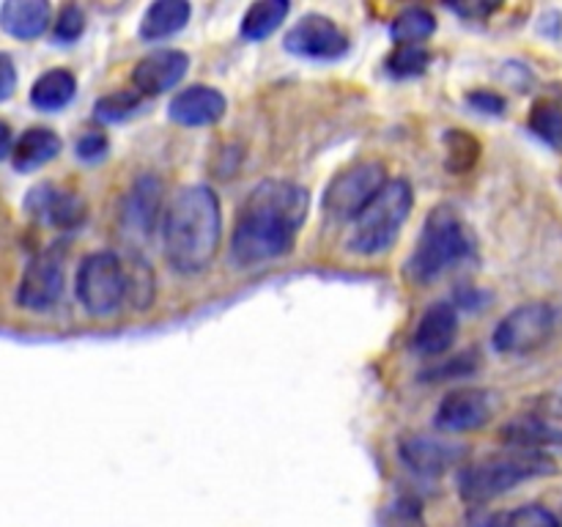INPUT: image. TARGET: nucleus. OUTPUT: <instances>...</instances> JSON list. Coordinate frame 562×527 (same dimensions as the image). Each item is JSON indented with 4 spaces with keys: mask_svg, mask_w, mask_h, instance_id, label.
Wrapping results in <instances>:
<instances>
[{
    "mask_svg": "<svg viewBox=\"0 0 562 527\" xmlns=\"http://www.w3.org/2000/svg\"><path fill=\"white\" fill-rule=\"evenodd\" d=\"M307 209L311 195L294 181L269 179L252 187L236 214L231 261L236 267H258L294 250Z\"/></svg>",
    "mask_w": 562,
    "mask_h": 527,
    "instance_id": "1",
    "label": "nucleus"
},
{
    "mask_svg": "<svg viewBox=\"0 0 562 527\" xmlns=\"http://www.w3.org/2000/svg\"><path fill=\"white\" fill-rule=\"evenodd\" d=\"M223 212L212 187H181L162 220V250L170 267L181 274L209 269L220 247Z\"/></svg>",
    "mask_w": 562,
    "mask_h": 527,
    "instance_id": "2",
    "label": "nucleus"
},
{
    "mask_svg": "<svg viewBox=\"0 0 562 527\" xmlns=\"http://www.w3.org/2000/svg\"><path fill=\"white\" fill-rule=\"evenodd\" d=\"M554 470L558 464L543 450L514 448L508 453H494L475 464H467L459 472V494L464 503H488L499 494L514 492L516 486L532 481V478L552 475Z\"/></svg>",
    "mask_w": 562,
    "mask_h": 527,
    "instance_id": "3",
    "label": "nucleus"
},
{
    "mask_svg": "<svg viewBox=\"0 0 562 527\" xmlns=\"http://www.w3.org/2000/svg\"><path fill=\"white\" fill-rule=\"evenodd\" d=\"M472 236L453 206H437L428 212L415 250L406 261V272L417 283H431L448 269L470 258Z\"/></svg>",
    "mask_w": 562,
    "mask_h": 527,
    "instance_id": "4",
    "label": "nucleus"
},
{
    "mask_svg": "<svg viewBox=\"0 0 562 527\" xmlns=\"http://www.w3.org/2000/svg\"><path fill=\"white\" fill-rule=\"evenodd\" d=\"M412 184L406 179H393L384 184L371 201V206L355 220V231L349 236V247L360 256H379L390 250L404 228L412 212Z\"/></svg>",
    "mask_w": 562,
    "mask_h": 527,
    "instance_id": "5",
    "label": "nucleus"
},
{
    "mask_svg": "<svg viewBox=\"0 0 562 527\" xmlns=\"http://www.w3.org/2000/svg\"><path fill=\"white\" fill-rule=\"evenodd\" d=\"M77 300L91 316H113L130 296V272L113 250H99L82 258L77 269Z\"/></svg>",
    "mask_w": 562,
    "mask_h": 527,
    "instance_id": "6",
    "label": "nucleus"
},
{
    "mask_svg": "<svg viewBox=\"0 0 562 527\" xmlns=\"http://www.w3.org/2000/svg\"><path fill=\"white\" fill-rule=\"evenodd\" d=\"M384 184H387V170L376 159L349 165L338 176H333L324 190V212L335 223H355L371 206L373 198L384 190Z\"/></svg>",
    "mask_w": 562,
    "mask_h": 527,
    "instance_id": "7",
    "label": "nucleus"
},
{
    "mask_svg": "<svg viewBox=\"0 0 562 527\" xmlns=\"http://www.w3.org/2000/svg\"><path fill=\"white\" fill-rule=\"evenodd\" d=\"M558 329V311L547 302H527L499 318L494 329V349L503 355H532L549 344Z\"/></svg>",
    "mask_w": 562,
    "mask_h": 527,
    "instance_id": "8",
    "label": "nucleus"
},
{
    "mask_svg": "<svg viewBox=\"0 0 562 527\" xmlns=\"http://www.w3.org/2000/svg\"><path fill=\"white\" fill-rule=\"evenodd\" d=\"M64 258L55 247L31 258L16 289V302L27 311H49L64 294Z\"/></svg>",
    "mask_w": 562,
    "mask_h": 527,
    "instance_id": "9",
    "label": "nucleus"
},
{
    "mask_svg": "<svg viewBox=\"0 0 562 527\" xmlns=\"http://www.w3.org/2000/svg\"><path fill=\"white\" fill-rule=\"evenodd\" d=\"M159 206H162V181L157 176H140L130 187L119 209V225L124 239L132 245H143L154 234Z\"/></svg>",
    "mask_w": 562,
    "mask_h": 527,
    "instance_id": "10",
    "label": "nucleus"
},
{
    "mask_svg": "<svg viewBox=\"0 0 562 527\" xmlns=\"http://www.w3.org/2000/svg\"><path fill=\"white\" fill-rule=\"evenodd\" d=\"M285 49L300 58L333 60L349 49V36L338 27V22L324 14H307L285 33Z\"/></svg>",
    "mask_w": 562,
    "mask_h": 527,
    "instance_id": "11",
    "label": "nucleus"
},
{
    "mask_svg": "<svg viewBox=\"0 0 562 527\" xmlns=\"http://www.w3.org/2000/svg\"><path fill=\"white\" fill-rule=\"evenodd\" d=\"M494 417V399L488 390H450L448 395H442L437 406V415H434V423H437L439 431L448 434H464L475 431V428H483Z\"/></svg>",
    "mask_w": 562,
    "mask_h": 527,
    "instance_id": "12",
    "label": "nucleus"
},
{
    "mask_svg": "<svg viewBox=\"0 0 562 527\" xmlns=\"http://www.w3.org/2000/svg\"><path fill=\"white\" fill-rule=\"evenodd\" d=\"M25 209L38 223H47L53 228H77L88 214L86 203H82V198L77 192L64 190L58 184H49V181L36 184L27 192Z\"/></svg>",
    "mask_w": 562,
    "mask_h": 527,
    "instance_id": "13",
    "label": "nucleus"
},
{
    "mask_svg": "<svg viewBox=\"0 0 562 527\" xmlns=\"http://www.w3.org/2000/svg\"><path fill=\"white\" fill-rule=\"evenodd\" d=\"M187 69H190V58L181 49H154V53L143 55L137 60L135 71H132V86H135L137 93L157 97V93L179 86L184 80Z\"/></svg>",
    "mask_w": 562,
    "mask_h": 527,
    "instance_id": "14",
    "label": "nucleus"
},
{
    "mask_svg": "<svg viewBox=\"0 0 562 527\" xmlns=\"http://www.w3.org/2000/svg\"><path fill=\"white\" fill-rule=\"evenodd\" d=\"M459 335V311L450 302H434L417 322L412 349L423 357H442Z\"/></svg>",
    "mask_w": 562,
    "mask_h": 527,
    "instance_id": "15",
    "label": "nucleus"
},
{
    "mask_svg": "<svg viewBox=\"0 0 562 527\" xmlns=\"http://www.w3.org/2000/svg\"><path fill=\"white\" fill-rule=\"evenodd\" d=\"M464 453L467 448L437 437H409L401 442V459L406 461V467L428 478L448 472L464 459Z\"/></svg>",
    "mask_w": 562,
    "mask_h": 527,
    "instance_id": "16",
    "label": "nucleus"
},
{
    "mask_svg": "<svg viewBox=\"0 0 562 527\" xmlns=\"http://www.w3.org/2000/svg\"><path fill=\"white\" fill-rule=\"evenodd\" d=\"M225 102L223 93L212 86H190L184 91H179L170 102V119L181 126H209L217 124L225 115Z\"/></svg>",
    "mask_w": 562,
    "mask_h": 527,
    "instance_id": "17",
    "label": "nucleus"
},
{
    "mask_svg": "<svg viewBox=\"0 0 562 527\" xmlns=\"http://www.w3.org/2000/svg\"><path fill=\"white\" fill-rule=\"evenodd\" d=\"M60 137L58 132L49 130V126H31L20 135V141L14 143V152H11V162L22 173H31L38 170L42 165L53 162L60 154Z\"/></svg>",
    "mask_w": 562,
    "mask_h": 527,
    "instance_id": "18",
    "label": "nucleus"
},
{
    "mask_svg": "<svg viewBox=\"0 0 562 527\" xmlns=\"http://www.w3.org/2000/svg\"><path fill=\"white\" fill-rule=\"evenodd\" d=\"M49 25V3L44 0H9L0 9V27L14 38H38Z\"/></svg>",
    "mask_w": 562,
    "mask_h": 527,
    "instance_id": "19",
    "label": "nucleus"
},
{
    "mask_svg": "<svg viewBox=\"0 0 562 527\" xmlns=\"http://www.w3.org/2000/svg\"><path fill=\"white\" fill-rule=\"evenodd\" d=\"M190 22V3L184 0H159L146 9L140 20V36L146 42H162L176 36Z\"/></svg>",
    "mask_w": 562,
    "mask_h": 527,
    "instance_id": "20",
    "label": "nucleus"
},
{
    "mask_svg": "<svg viewBox=\"0 0 562 527\" xmlns=\"http://www.w3.org/2000/svg\"><path fill=\"white\" fill-rule=\"evenodd\" d=\"M77 80L69 69H49L33 82L31 88V104L44 110V113H55V110L66 108L75 99Z\"/></svg>",
    "mask_w": 562,
    "mask_h": 527,
    "instance_id": "21",
    "label": "nucleus"
},
{
    "mask_svg": "<svg viewBox=\"0 0 562 527\" xmlns=\"http://www.w3.org/2000/svg\"><path fill=\"white\" fill-rule=\"evenodd\" d=\"M503 439L510 448L541 450L543 445H562V428L541 417H516L503 428Z\"/></svg>",
    "mask_w": 562,
    "mask_h": 527,
    "instance_id": "22",
    "label": "nucleus"
},
{
    "mask_svg": "<svg viewBox=\"0 0 562 527\" xmlns=\"http://www.w3.org/2000/svg\"><path fill=\"white\" fill-rule=\"evenodd\" d=\"M289 11L291 5L285 0H258L241 16V36L247 42H263L283 25Z\"/></svg>",
    "mask_w": 562,
    "mask_h": 527,
    "instance_id": "23",
    "label": "nucleus"
},
{
    "mask_svg": "<svg viewBox=\"0 0 562 527\" xmlns=\"http://www.w3.org/2000/svg\"><path fill=\"white\" fill-rule=\"evenodd\" d=\"M434 31H437V20H434L431 11L420 9V5L401 11L390 27L395 44H423Z\"/></svg>",
    "mask_w": 562,
    "mask_h": 527,
    "instance_id": "24",
    "label": "nucleus"
},
{
    "mask_svg": "<svg viewBox=\"0 0 562 527\" xmlns=\"http://www.w3.org/2000/svg\"><path fill=\"white\" fill-rule=\"evenodd\" d=\"M486 527H562L558 516L547 508V505H519V508L499 511L492 519L486 522Z\"/></svg>",
    "mask_w": 562,
    "mask_h": 527,
    "instance_id": "25",
    "label": "nucleus"
},
{
    "mask_svg": "<svg viewBox=\"0 0 562 527\" xmlns=\"http://www.w3.org/2000/svg\"><path fill=\"white\" fill-rule=\"evenodd\" d=\"M431 64V49L426 44H398L387 58V71L393 77H417Z\"/></svg>",
    "mask_w": 562,
    "mask_h": 527,
    "instance_id": "26",
    "label": "nucleus"
},
{
    "mask_svg": "<svg viewBox=\"0 0 562 527\" xmlns=\"http://www.w3.org/2000/svg\"><path fill=\"white\" fill-rule=\"evenodd\" d=\"M530 130L547 146L562 148V110L552 102H538L530 113Z\"/></svg>",
    "mask_w": 562,
    "mask_h": 527,
    "instance_id": "27",
    "label": "nucleus"
},
{
    "mask_svg": "<svg viewBox=\"0 0 562 527\" xmlns=\"http://www.w3.org/2000/svg\"><path fill=\"white\" fill-rule=\"evenodd\" d=\"M445 146H448V165L450 170H467L475 165L481 146H477L475 137L464 130H450L445 135Z\"/></svg>",
    "mask_w": 562,
    "mask_h": 527,
    "instance_id": "28",
    "label": "nucleus"
},
{
    "mask_svg": "<svg viewBox=\"0 0 562 527\" xmlns=\"http://www.w3.org/2000/svg\"><path fill=\"white\" fill-rule=\"evenodd\" d=\"M137 108H140V93L115 91V93H108V97L99 99L97 108H93V115H97L99 121H108V124H113V121L130 119Z\"/></svg>",
    "mask_w": 562,
    "mask_h": 527,
    "instance_id": "29",
    "label": "nucleus"
},
{
    "mask_svg": "<svg viewBox=\"0 0 562 527\" xmlns=\"http://www.w3.org/2000/svg\"><path fill=\"white\" fill-rule=\"evenodd\" d=\"M86 31V14L80 5H64L53 25V38L60 44H71L82 36Z\"/></svg>",
    "mask_w": 562,
    "mask_h": 527,
    "instance_id": "30",
    "label": "nucleus"
},
{
    "mask_svg": "<svg viewBox=\"0 0 562 527\" xmlns=\"http://www.w3.org/2000/svg\"><path fill=\"white\" fill-rule=\"evenodd\" d=\"M110 141L102 130H86L75 143V152L82 162H99L108 154Z\"/></svg>",
    "mask_w": 562,
    "mask_h": 527,
    "instance_id": "31",
    "label": "nucleus"
},
{
    "mask_svg": "<svg viewBox=\"0 0 562 527\" xmlns=\"http://www.w3.org/2000/svg\"><path fill=\"white\" fill-rule=\"evenodd\" d=\"M387 527H423V516L415 500H398V503H393Z\"/></svg>",
    "mask_w": 562,
    "mask_h": 527,
    "instance_id": "32",
    "label": "nucleus"
},
{
    "mask_svg": "<svg viewBox=\"0 0 562 527\" xmlns=\"http://www.w3.org/2000/svg\"><path fill=\"white\" fill-rule=\"evenodd\" d=\"M467 102H470L475 110H483V113H492V115L505 113V99L494 91H472L470 97H467Z\"/></svg>",
    "mask_w": 562,
    "mask_h": 527,
    "instance_id": "33",
    "label": "nucleus"
},
{
    "mask_svg": "<svg viewBox=\"0 0 562 527\" xmlns=\"http://www.w3.org/2000/svg\"><path fill=\"white\" fill-rule=\"evenodd\" d=\"M16 88V66L5 53H0V102L9 99Z\"/></svg>",
    "mask_w": 562,
    "mask_h": 527,
    "instance_id": "34",
    "label": "nucleus"
},
{
    "mask_svg": "<svg viewBox=\"0 0 562 527\" xmlns=\"http://www.w3.org/2000/svg\"><path fill=\"white\" fill-rule=\"evenodd\" d=\"M14 152V141H11V126L0 121V162Z\"/></svg>",
    "mask_w": 562,
    "mask_h": 527,
    "instance_id": "35",
    "label": "nucleus"
}]
</instances>
